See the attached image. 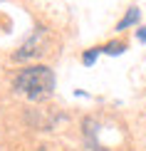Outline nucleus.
<instances>
[{"instance_id": "nucleus-6", "label": "nucleus", "mask_w": 146, "mask_h": 151, "mask_svg": "<svg viewBox=\"0 0 146 151\" xmlns=\"http://www.w3.org/2000/svg\"><path fill=\"white\" fill-rule=\"evenodd\" d=\"M136 37H139V42H146V27H141V30H139V32H136Z\"/></svg>"}, {"instance_id": "nucleus-3", "label": "nucleus", "mask_w": 146, "mask_h": 151, "mask_svg": "<svg viewBox=\"0 0 146 151\" xmlns=\"http://www.w3.org/2000/svg\"><path fill=\"white\" fill-rule=\"evenodd\" d=\"M139 15H141V12H139V8H129V12H126L122 20H119L117 30H126L129 25H136V22H139Z\"/></svg>"}, {"instance_id": "nucleus-4", "label": "nucleus", "mask_w": 146, "mask_h": 151, "mask_svg": "<svg viewBox=\"0 0 146 151\" xmlns=\"http://www.w3.org/2000/svg\"><path fill=\"white\" fill-rule=\"evenodd\" d=\"M124 50H126V45H124V42H109V45L101 50V52H106V55H122Z\"/></svg>"}, {"instance_id": "nucleus-5", "label": "nucleus", "mask_w": 146, "mask_h": 151, "mask_svg": "<svg viewBox=\"0 0 146 151\" xmlns=\"http://www.w3.org/2000/svg\"><path fill=\"white\" fill-rule=\"evenodd\" d=\"M101 52L99 47H92L89 52H84V57H82V62H84V65H94V60H97V55Z\"/></svg>"}, {"instance_id": "nucleus-2", "label": "nucleus", "mask_w": 146, "mask_h": 151, "mask_svg": "<svg viewBox=\"0 0 146 151\" xmlns=\"http://www.w3.org/2000/svg\"><path fill=\"white\" fill-rule=\"evenodd\" d=\"M47 45H50V40H47V32L45 30H37V32L30 37L25 45L15 52V60H30V57H37V55H45L47 52Z\"/></svg>"}, {"instance_id": "nucleus-1", "label": "nucleus", "mask_w": 146, "mask_h": 151, "mask_svg": "<svg viewBox=\"0 0 146 151\" xmlns=\"http://www.w3.org/2000/svg\"><path fill=\"white\" fill-rule=\"evenodd\" d=\"M55 89V72L45 65H32L25 67V70L17 74L15 79V92L22 94L30 102H40V99H47Z\"/></svg>"}]
</instances>
